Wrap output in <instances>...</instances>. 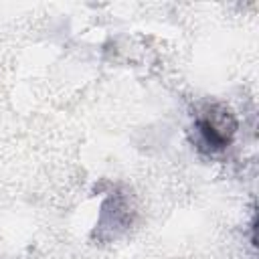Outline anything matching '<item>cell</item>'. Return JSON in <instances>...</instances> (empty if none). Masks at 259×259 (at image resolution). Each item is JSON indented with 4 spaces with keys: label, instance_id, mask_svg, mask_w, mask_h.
Listing matches in <instances>:
<instances>
[{
    "label": "cell",
    "instance_id": "2",
    "mask_svg": "<svg viewBox=\"0 0 259 259\" xmlns=\"http://www.w3.org/2000/svg\"><path fill=\"white\" fill-rule=\"evenodd\" d=\"M132 225V206L127 194L115 190L105 196L99 208V217L93 229V237L101 243H111L119 239Z\"/></svg>",
    "mask_w": 259,
    "mask_h": 259
},
{
    "label": "cell",
    "instance_id": "1",
    "mask_svg": "<svg viewBox=\"0 0 259 259\" xmlns=\"http://www.w3.org/2000/svg\"><path fill=\"white\" fill-rule=\"evenodd\" d=\"M192 144L202 154L225 152L237 134V119L223 105H206L192 119Z\"/></svg>",
    "mask_w": 259,
    "mask_h": 259
}]
</instances>
